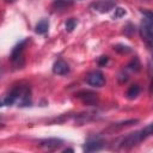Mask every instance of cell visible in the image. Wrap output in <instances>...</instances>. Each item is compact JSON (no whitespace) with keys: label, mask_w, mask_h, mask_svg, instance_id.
Returning <instances> with one entry per match:
<instances>
[{"label":"cell","mask_w":153,"mask_h":153,"mask_svg":"<svg viewBox=\"0 0 153 153\" xmlns=\"http://www.w3.org/2000/svg\"><path fill=\"white\" fill-rule=\"evenodd\" d=\"M31 103V90L27 85H17L0 97V106H11L17 104L18 106L24 108L30 106Z\"/></svg>","instance_id":"cell-1"},{"label":"cell","mask_w":153,"mask_h":153,"mask_svg":"<svg viewBox=\"0 0 153 153\" xmlns=\"http://www.w3.org/2000/svg\"><path fill=\"white\" fill-rule=\"evenodd\" d=\"M151 135H152V124L149 123L143 129L130 133L127 136H124L118 143V149H130L137 143H140L141 141L149 137Z\"/></svg>","instance_id":"cell-2"},{"label":"cell","mask_w":153,"mask_h":153,"mask_svg":"<svg viewBox=\"0 0 153 153\" xmlns=\"http://www.w3.org/2000/svg\"><path fill=\"white\" fill-rule=\"evenodd\" d=\"M152 19L153 16L149 11H145L143 12V19L141 22L140 25V35L142 37V41L146 43L147 48L151 49L152 48V41H153V24H152Z\"/></svg>","instance_id":"cell-3"},{"label":"cell","mask_w":153,"mask_h":153,"mask_svg":"<svg viewBox=\"0 0 153 153\" xmlns=\"http://www.w3.org/2000/svg\"><path fill=\"white\" fill-rule=\"evenodd\" d=\"M29 42L27 38L20 41L18 44H16L11 51V55H10V60L12 62V65L16 67V68H22L25 63V59H24V50H25V47H26V43Z\"/></svg>","instance_id":"cell-4"},{"label":"cell","mask_w":153,"mask_h":153,"mask_svg":"<svg viewBox=\"0 0 153 153\" xmlns=\"http://www.w3.org/2000/svg\"><path fill=\"white\" fill-rule=\"evenodd\" d=\"M116 7V0H97L91 4L90 8L98 13H109Z\"/></svg>","instance_id":"cell-5"},{"label":"cell","mask_w":153,"mask_h":153,"mask_svg":"<svg viewBox=\"0 0 153 153\" xmlns=\"http://www.w3.org/2000/svg\"><path fill=\"white\" fill-rule=\"evenodd\" d=\"M86 82L92 87H103L105 85V76L100 71H92L86 75Z\"/></svg>","instance_id":"cell-6"},{"label":"cell","mask_w":153,"mask_h":153,"mask_svg":"<svg viewBox=\"0 0 153 153\" xmlns=\"http://www.w3.org/2000/svg\"><path fill=\"white\" fill-rule=\"evenodd\" d=\"M76 98H79L82 103L87 104V105H94L98 100V94L96 92H92L90 90H82L79 91L76 94Z\"/></svg>","instance_id":"cell-7"},{"label":"cell","mask_w":153,"mask_h":153,"mask_svg":"<svg viewBox=\"0 0 153 153\" xmlns=\"http://www.w3.org/2000/svg\"><path fill=\"white\" fill-rule=\"evenodd\" d=\"M136 123H139V120H127V121H122V122L114 123V124L109 126V127L105 129V131L114 134V133L120 131V130H122V129H124V128H127V127H131V126H134V124H136Z\"/></svg>","instance_id":"cell-8"},{"label":"cell","mask_w":153,"mask_h":153,"mask_svg":"<svg viewBox=\"0 0 153 153\" xmlns=\"http://www.w3.org/2000/svg\"><path fill=\"white\" fill-rule=\"evenodd\" d=\"M71 72V67L69 65L63 61V60H57L54 62L53 65V73L54 74H57V75H67L68 73Z\"/></svg>","instance_id":"cell-9"},{"label":"cell","mask_w":153,"mask_h":153,"mask_svg":"<svg viewBox=\"0 0 153 153\" xmlns=\"http://www.w3.org/2000/svg\"><path fill=\"white\" fill-rule=\"evenodd\" d=\"M62 140L61 139H56V137H49V139H44L39 141V146L48 149V151H55L61 145H62Z\"/></svg>","instance_id":"cell-10"},{"label":"cell","mask_w":153,"mask_h":153,"mask_svg":"<svg viewBox=\"0 0 153 153\" xmlns=\"http://www.w3.org/2000/svg\"><path fill=\"white\" fill-rule=\"evenodd\" d=\"M104 147V141L100 139H90L85 142L82 146V149L85 152H96Z\"/></svg>","instance_id":"cell-11"},{"label":"cell","mask_w":153,"mask_h":153,"mask_svg":"<svg viewBox=\"0 0 153 153\" xmlns=\"http://www.w3.org/2000/svg\"><path fill=\"white\" fill-rule=\"evenodd\" d=\"M96 117V112L94 111H87V112H82V114H79L76 117H75V122L76 123H85V122H88L91 120H93Z\"/></svg>","instance_id":"cell-12"},{"label":"cell","mask_w":153,"mask_h":153,"mask_svg":"<svg viewBox=\"0 0 153 153\" xmlns=\"http://www.w3.org/2000/svg\"><path fill=\"white\" fill-rule=\"evenodd\" d=\"M49 30V20L48 19H42L37 23L36 27H35V32L38 35H44L47 33Z\"/></svg>","instance_id":"cell-13"},{"label":"cell","mask_w":153,"mask_h":153,"mask_svg":"<svg viewBox=\"0 0 153 153\" xmlns=\"http://www.w3.org/2000/svg\"><path fill=\"white\" fill-rule=\"evenodd\" d=\"M140 91H141L140 86H139L137 84H134V85H131V86L128 88L126 96H127L128 99H134V98H136V97L140 94Z\"/></svg>","instance_id":"cell-14"},{"label":"cell","mask_w":153,"mask_h":153,"mask_svg":"<svg viewBox=\"0 0 153 153\" xmlns=\"http://www.w3.org/2000/svg\"><path fill=\"white\" fill-rule=\"evenodd\" d=\"M127 68L133 71V72H139L141 69V63H140V60L137 57H134L130 60V62L127 65Z\"/></svg>","instance_id":"cell-15"},{"label":"cell","mask_w":153,"mask_h":153,"mask_svg":"<svg viewBox=\"0 0 153 153\" xmlns=\"http://www.w3.org/2000/svg\"><path fill=\"white\" fill-rule=\"evenodd\" d=\"M114 50L117 51L118 54H129L131 51V48L126 45V44H122V43H118L116 45H114Z\"/></svg>","instance_id":"cell-16"},{"label":"cell","mask_w":153,"mask_h":153,"mask_svg":"<svg viewBox=\"0 0 153 153\" xmlns=\"http://www.w3.org/2000/svg\"><path fill=\"white\" fill-rule=\"evenodd\" d=\"M76 20L74 19V18H69V19H67V22H66V30L68 31V32H72L74 29H75V26H76Z\"/></svg>","instance_id":"cell-17"},{"label":"cell","mask_w":153,"mask_h":153,"mask_svg":"<svg viewBox=\"0 0 153 153\" xmlns=\"http://www.w3.org/2000/svg\"><path fill=\"white\" fill-rule=\"evenodd\" d=\"M114 10H115V12H114V14H112V18L118 19V18L126 16V10H124V8H122V7H115Z\"/></svg>","instance_id":"cell-18"},{"label":"cell","mask_w":153,"mask_h":153,"mask_svg":"<svg viewBox=\"0 0 153 153\" xmlns=\"http://www.w3.org/2000/svg\"><path fill=\"white\" fill-rule=\"evenodd\" d=\"M128 74L127 73H124V72H121L120 74H118V81L120 82H126L127 80H128Z\"/></svg>","instance_id":"cell-19"},{"label":"cell","mask_w":153,"mask_h":153,"mask_svg":"<svg viewBox=\"0 0 153 153\" xmlns=\"http://www.w3.org/2000/svg\"><path fill=\"white\" fill-rule=\"evenodd\" d=\"M108 61H109V57H108V56H102V57L98 60V65H99V66H104V65L108 63Z\"/></svg>","instance_id":"cell-20"},{"label":"cell","mask_w":153,"mask_h":153,"mask_svg":"<svg viewBox=\"0 0 153 153\" xmlns=\"http://www.w3.org/2000/svg\"><path fill=\"white\" fill-rule=\"evenodd\" d=\"M63 152L66 153V152H73V149L72 148H66V149H63Z\"/></svg>","instance_id":"cell-21"},{"label":"cell","mask_w":153,"mask_h":153,"mask_svg":"<svg viewBox=\"0 0 153 153\" xmlns=\"http://www.w3.org/2000/svg\"><path fill=\"white\" fill-rule=\"evenodd\" d=\"M2 75H4V69H1V68H0V79L2 78Z\"/></svg>","instance_id":"cell-22"},{"label":"cell","mask_w":153,"mask_h":153,"mask_svg":"<svg viewBox=\"0 0 153 153\" xmlns=\"http://www.w3.org/2000/svg\"><path fill=\"white\" fill-rule=\"evenodd\" d=\"M62 1H68V2H71V1H82V0H62Z\"/></svg>","instance_id":"cell-23"},{"label":"cell","mask_w":153,"mask_h":153,"mask_svg":"<svg viewBox=\"0 0 153 153\" xmlns=\"http://www.w3.org/2000/svg\"><path fill=\"white\" fill-rule=\"evenodd\" d=\"M4 1H5V2H13L14 0H4Z\"/></svg>","instance_id":"cell-24"}]
</instances>
